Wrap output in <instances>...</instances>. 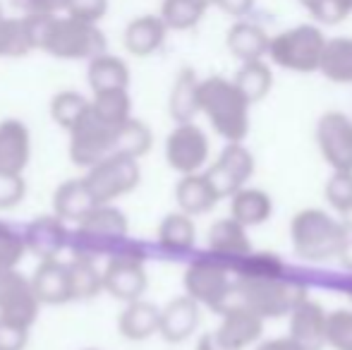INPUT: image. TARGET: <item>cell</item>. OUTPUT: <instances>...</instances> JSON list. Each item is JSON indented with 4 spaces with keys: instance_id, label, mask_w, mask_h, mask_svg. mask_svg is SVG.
Here are the masks:
<instances>
[{
    "instance_id": "1",
    "label": "cell",
    "mask_w": 352,
    "mask_h": 350,
    "mask_svg": "<svg viewBox=\"0 0 352 350\" xmlns=\"http://www.w3.org/2000/svg\"><path fill=\"white\" fill-rule=\"evenodd\" d=\"M34 51H46L60 61H91L106 53V36L98 24L70 14H22Z\"/></svg>"
},
{
    "instance_id": "2",
    "label": "cell",
    "mask_w": 352,
    "mask_h": 350,
    "mask_svg": "<svg viewBox=\"0 0 352 350\" xmlns=\"http://www.w3.org/2000/svg\"><path fill=\"white\" fill-rule=\"evenodd\" d=\"M199 113H204L213 130L228 142H242L250 130V101L235 82L209 77L199 82Z\"/></svg>"
},
{
    "instance_id": "3",
    "label": "cell",
    "mask_w": 352,
    "mask_h": 350,
    "mask_svg": "<svg viewBox=\"0 0 352 350\" xmlns=\"http://www.w3.org/2000/svg\"><path fill=\"white\" fill-rule=\"evenodd\" d=\"M290 235L292 248L302 259L326 262V259L338 257L350 233L340 221L331 219L326 211L305 209L292 219Z\"/></svg>"
},
{
    "instance_id": "4",
    "label": "cell",
    "mask_w": 352,
    "mask_h": 350,
    "mask_svg": "<svg viewBox=\"0 0 352 350\" xmlns=\"http://www.w3.org/2000/svg\"><path fill=\"white\" fill-rule=\"evenodd\" d=\"M127 238V219L113 204H96L70 233L72 254L89 259H106Z\"/></svg>"
},
{
    "instance_id": "5",
    "label": "cell",
    "mask_w": 352,
    "mask_h": 350,
    "mask_svg": "<svg viewBox=\"0 0 352 350\" xmlns=\"http://www.w3.org/2000/svg\"><path fill=\"white\" fill-rule=\"evenodd\" d=\"M235 303L250 307L261 319L290 314L307 298V288L285 274L254 281H235Z\"/></svg>"
},
{
    "instance_id": "6",
    "label": "cell",
    "mask_w": 352,
    "mask_h": 350,
    "mask_svg": "<svg viewBox=\"0 0 352 350\" xmlns=\"http://www.w3.org/2000/svg\"><path fill=\"white\" fill-rule=\"evenodd\" d=\"M144 262H146V252L142 245L125 238L106 257V266L101 269L103 290L122 303L140 300L146 290V266Z\"/></svg>"
},
{
    "instance_id": "7",
    "label": "cell",
    "mask_w": 352,
    "mask_h": 350,
    "mask_svg": "<svg viewBox=\"0 0 352 350\" xmlns=\"http://www.w3.org/2000/svg\"><path fill=\"white\" fill-rule=\"evenodd\" d=\"M185 290L197 305L223 312L228 305L235 303V281L223 259L201 257L195 259L185 271Z\"/></svg>"
},
{
    "instance_id": "8",
    "label": "cell",
    "mask_w": 352,
    "mask_h": 350,
    "mask_svg": "<svg viewBox=\"0 0 352 350\" xmlns=\"http://www.w3.org/2000/svg\"><path fill=\"white\" fill-rule=\"evenodd\" d=\"M326 46V36L319 27L300 24L278 34L269 41V56L276 65L292 72H314L319 70L321 53Z\"/></svg>"
},
{
    "instance_id": "9",
    "label": "cell",
    "mask_w": 352,
    "mask_h": 350,
    "mask_svg": "<svg viewBox=\"0 0 352 350\" xmlns=\"http://www.w3.org/2000/svg\"><path fill=\"white\" fill-rule=\"evenodd\" d=\"M140 161L122 154H108L106 159L87 168V175H84V182L96 204H113L120 197L130 195L140 185Z\"/></svg>"
},
{
    "instance_id": "10",
    "label": "cell",
    "mask_w": 352,
    "mask_h": 350,
    "mask_svg": "<svg viewBox=\"0 0 352 350\" xmlns=\"http://www.w3.org/2000/svg\"><path fill=\"white\" fill-rule=\"evenodd\" d=\"M120 125H111V122L101 120L96 113L89 111L84 113V118L72 127L70 132V159L79 168H91L96 161L106 159L108 154H113V140Z\"/></svg>"
},
{
    "instance_id": "11",
    "label": "cell",
    "mask_w": 352,
    "mask_h": 350,
    "mask_svg": "<svg viewBox=\"0 0 352 350\" xmlns=\"http://www.w3.org/2000/svg\"><path fill=\"white\" fill-rule=\"evenodd\" d=\"M209 159V140L195 122H180L166 140V161L180 175L199 173Z\"/></svg>"
},
{
    "instance_id": "12",
    "label": "cell",
    "mask_w": 352,
    "mask_h": 350,
    "mask_svg": "<svg viewBox=\"0 0 352 350\" xmlns=\"http://www.w3.org/2000/svg\"><path fill=\"white\" fill-rule=\"evenodd\" d=\"M38 307L41 303L34 295L32 281L17 269H0V317L32 329Z\"/></svg>"
},
{
    "instance_id": "13",
    "label": "cell",
    "mask_w": 352,
    "mask_h": 350,
    "mask_svg": "<svg viewBox=\"0 0 352 350\" xmlns=\"http://www.w3.org/2000/svg\"><path fill=\"white\" fill-rule=\"evenodd\" d=\"M316 142L331 168L352 171V120L345 113H324L316 125Z\"/></svg>"
},
{
    "instance_id": "14",
    "label": "cell",
    "mask_w": 352,
    "mask_h": 350,
    "mask_svg": "<svg viewBox=\"0 0 352 350\" xmlns=\"http://www.w3.org/2000/svg\"><path fill=\"white\" fill-rule=\"evenodd\" d=\"M252 171H254V159L252 154L240 144V142H230L226 149L221 151L218 161H213L206 171V177L218 192V197H230L250 180Z\"/></svg>"
},
{
    "instance_id": "15",
    "label": "cell",
    "mask_w": 352,
    "mask_h": 350,
    "mask_svg": "<svg viewBox=\"0 0 352 350\" xmlns=\"http://www.w3.org/2000/svg\"><path fill=\"white\" fill-rule=\"evenodd\" d=\"M221 314H223V322L213 333H216L218 343H221L223 348L245 350L261 336L264 319L252 312L250 307H245V305L232 303V305H228Z\"/></svg>"
},
{
    "instance_id": "16",
    "label": "cell",
    "mask_w": 352,
    "mask_h": 350,
    "mask_svg": "<svg viewBox=\"0 0 352 350\" xmlns=\"http://www.w3.org/2000/svg\"><path fill=\"white\" fill-rule=\"evenodd\" d=\"M27 252L41 259H56L63 250L70 245V230H67L65 221L58 219L56 214L36 216L27 228L22 230Z\"/></svg>"
},
{
    "instance_id": "17",
    "label": "cell",
    "mask_w": 352,
    "mask_h": 350,
    "mask_svg": "<svg viewBox=\"0 0 352 350\" xmlns=\"http://www.w3.org/2000/svg\"><path fill=\"white\" fill-rule=\"evenodd\" d=\"M34 295L41 305H65L72 300L70 274H67V262L60 259H41L32 274Z\"/></svg>"
},
{
    "instance_id": "18",
    "label": "cell",
    "mask_w": 352,
    "mask_h": 350,
    "mask_svg": "<svg viewBox=\"0 0 352 350\" xmlns=\"http://www.w3.org/2000/svg\"><path fill=\"white\" fill-rule=\"evenodd\" d=\"M32 156V135L22 120H0V171L24 173Z\"/></svg>"
},
{
    "instance_id": "19",
    "label": "cell",
    "mask_w": 352,
    "mask_h": 350,
    "mask_svg": "<svg viewBox=\"0 0 352 350\" xmlns=\"http://www.w3.org/2000/svg\"><path fill=\"white\" fill-rule=\"evenodd\" d=\"M197 327H199V305L190 295H180V298L170 300L158 317V333L168 343L187 341Z\"/></svg>"
},
{
    "instance_id": "20",
    "label": "cell",
    "mask_w": 352,
    "mask_h": 350,
    "mask_svg": "<svg viewBox=\"0 0 352 350\" xmlns=\"http://www.w3.org/2000/svg\"><path fill=\"white\" fill-rule=\"evenodd\" d=\"M290 338H295L302 350H319L326 343V312L319 303L302 300L290 312Z\"/></svg>"
},
{
    "instance_id": "21",
    "label": "cell",
    "mask_w": 352,
    "mask_h": 350,
    "mask_svg": "<svg viewBox=\"0 0 352 350\" xmlns=\"http://www.w3.org/2000/svg\"><path fill=\"white\" fill-rule=\"evenodd\" d=\"M168 27L163 24V19L158 14H142V17L132 19L125 27L122 34V43H125L127 53L137 58L153 56L158 48L166 41Z\"/></svg>"
},
{
    "instance_id": "22",
    "label": "cell",
    "mask_w": 352,
    "mask_h": 350,
    "mask_svg": "<svg viewBox=\"0 0 352 350\" xmlns=\"http://www.w3.org/2000/svg\"><path fill=\"white\" fill-rule=\"evenodd\" d=\"M209 252L213 257L223 259L226 264L235 262L237 257L252 252V245L247 240V230L235 219H223L211 226L209 230Z\"/></svg>"
},
{
    "instance_id": "23",
    "label": "cell",
    "mask_w": 352,
    "mask_h": 350,
    "mask_svg": "<svg viewBox=\"0 0 352 350\" xmlns=\"http://www.w3.org/2000/svg\"><path fill=\"white\" fill-rule=\"evenodd\" d=\"M158 317L161 309L146 300H132L125 303V309L118 317V331L127 341H146L153 333H158Z\"/></svg>"
},
{
    "instance_id": "24",
    "label": "cell",
    "mask_w": 352,
    "mask_h": 350,
    "mask_svg": "<svg viewBox=\"0 0 352 350\" xmlns=\"http://www.w3.org/2000/svg\"><path fill=\"white\" fill-rule=\"evenodd\" d=\"M94 206H96V201H94L84 177L65 180L63 185L56 187V192H53V214H56L58 219L65 221V223L67 221H74V223L82 221Z\"/></svg>"
},
{
    "instance_id": "25",
    "label": "cell",
    "mask_w": 352,
    "mask_h": 350,
    "mask_svg": "<svg viewBox=\"0 0 352 350\" xmlns=\"http://www.w3.org/2000/svg\"><path fill=\"white\" fill-rule=\"evenodd\" d=\"M175 199L182 214L199 216L211 211L221 197H218V192L213 190V185L204 173H190V175H182L180 182H177Z\"/></svg>"
},
{
    "instance_id": "26",
    "label": "cell",
    "mask_w": 352,
    "mask_h": 350,
    "mask_svg": "<svg viewBox=\"0 0 352 350\" xmlns=\"http://www.w3.org/2000/svg\"><path fill=\"white\" fill-rule=\"evenodd\" d=\"M199 82L201 80L192 67H182L180 75L175 77L168 111H170V118L177 125L180 122H192L197 113H199Z\"/></svg>"
},
{
    "instance_id": "27",
    "label": "cell",
    "mask_w": 352,
    "mask_h": 350,
    "mask_svg": "<svg viewBox=\"0 0 352 350\" xmlns=\"http://www.w3.org/2000/svg\"><path fill=\"white\" fill-rule=\"evenodd\" d=\"M87 80L94 94L111 91V89H127L130 87V67L122 58L111 53H98L89 61Z\"/></svg>"
},
{
    "instance_id": "28",
    "label": "cell",
    "mask_w": 352,
    "mask_h": 350,
    "mask_svg": "<svg viewBox=\"0 0 352 350\" xmlns=\"http://www.w3.org/2000/svg\"><path fill=\"white\" fill-rule=\"evenodd\" d=\"M269 34L252 22H237L228 32V48L242 63L261 61L269 51Z\"/></svg>"
},
{
    "instance_id": "29",
    "label": "cell",
    "mask_w": 352,
    "mask_h": 350,
    "mask_svg": "<svg viewBox=\"0 0 352 350\" xmlns=\"http://www.w3.org/2000/svg\"><path fill=\"white\" fill-rule=\"evenodd\" d=\"M197 240V228L192 216L175 211L168 214L158 226V245L170 254H185L195 248Z\"/></svg>"
},
{
    "instance_id": "30",
    "label": "cell",
    "mask_w": 352,
    "mask_h": 350,
    "mask_svg": "<svg viewBox=\"0 0 352 350\" xmlns=\"http://www.w3.org/2000/svg\"><path fill=\"white\" fill-rule=\"evenodd\" d=\"M232 197L230 204V214L237 223L247 226H259L264 223L266 219L271 216V197L266 195L264 190H254V187H240Z\"/></svg>"
},
{
    "instance_id": "31",
    "label": "cell",
    "mask_w": 352,
    "mask_h": 350,
    "mask_svg": "<svg viewBox=\"0 0 352 350\" xmlns=\"http://www.w3.org/2000/svg\"><path fill=\"white\" fill-rule=\"evenodd\" d=\"M319 70L338 85H352V39L340 36L326 41Z\"/></svg>"
},
{
    "instance_id": "32",
    "label": "cell",
    "mask_w": 352,
    "mask_h": 350,
    "mask_svg": "<svg viewBox=\"0 0 352 350\" xmlns=\"http://www.w3.org/2000/svg\"><path fill=\"white\" fill-rule=\"evenodd\" d=\"M67 274H70L72 300H91L103 290V276L96 259L72 254L67 262Z\"/></svg>"
},
{
    "instance_id": "33",
    "label": "cell",
    "mask_w": 352,
    "mask_h": 350,
    "mask_svg": "<svg viewBox=\"0 0 352 350\" xmlns=\"http://www.w3.org/2000/svg\"><path fill=\"white\" fill-rule=\"evenodd\" d=\"M228 269L235 276V281H254L285 274V264L271 252H247L228 264Z\"/></svg>"
},
{
    "instance_id": "34",
    "label": "cell",
    "mask_w": 352,
    "mask_h": 350,
    "mask_svg": "<svg viewBox=\"0 0 352 350\" xmlns=\"http://www.w3.org/2000/svg\"><path fill=\"white\" fill-rule=\"evenodd\" d=\"M153 135L142 120L137 118H127L116 132V140H113V154L132 156V159L140 161L148 149H151Z\"/></svg>"
},
{
    "instance_id": "35",
    "label": "cell",
    "mask_w": 352,
    "mask_h": 350,
    "mask_svg": "<svg viewBox=\"0 0 352 350\" xmlns=\"http://www.w3.org/2000/svg\"><path fill=\"white\" fill-rule=\"evenodd\" d=\"M232 82H235V87L240 89L247 101L254 103L271 91L274 75H271V67L264 61H250V63H242V67L237 70Z\"/></svg>"
},
{
    "instance_id": "36",
    "label": "cell",
    "mask_w": 352,
    "mask_h": 350,
    "mask_svg": "<svg viewBox=\"0 0 352 350\" xmlns=\"http://www.w3.org/2000/svg\"><path fill=\"white\" fill-rule=\"evenodd\" d=\"M206 10H209V5H204L201 0H163L158 17L163 19L168 29L185 32V29H192L201 22Z\"/></svg>"
},
{
    "instance_id": "37",
    "label": "cell",
    "mask_w": 352,
    "mask_h": 350,
    "mask_svg": "<svg viewBox=\"0 0 352 350\" xmlns=\"http://www.w3.org/2000/svg\"><path fill=\"white\" fill-rule=\"evenodd\" d=\"M91 111L96 113L101 120L111 122V125H122L127 118H132V101L127 89H111V91H98L94 94Z\"/></svg>"
},
{
    "instance_id": "38",
    "label": "cell",
    "mask_w": 352,
    "mask_h": 350,
    "mask_svg": "<svg viewBox=\"0 0 352 350\" xmlns=\"http://www.w3.org/2000/svg\"><path fill=\"white\" fill-rule=\"evenodd\" d=\"M29 34L22 17H5L3 3H0V58H22L32 53Z\"/></svg>"
},
{
    "instance_id": "39",
    "label": "cell",
    "mask_w": 352,
    "mask_h": 350,
    "mask_svg": "<svg viewBox=\"0 0 352 350\" xmlns=\"http://www.w3.org/2000/svg\"><path fill=\"white\" fill-rule=\"evenodd\" d=\"M89 111V98L82 96L79 91H58L51 98V118L65 130H72L79 120L84 118V113Z\"/></svg>"
},
{
    "instance_id": "40",
    "label": "cell",
    "mask_w": 352,
    "mask_h": 350,
    "mask_svg": "<svg viewBox=\"0 0 352 350\" xmlns=\"http://www.w3.org/2000/svg\"><path fill=\"white\" fill-rule=\"evenodd\" d=\"M24 257H27L24 235L0 221V269H17Z\"/></svg>"
},
{
    "instance_id": "41",
    "label": "cell",
    "mask_w": 352,
    "mask_h": 350,
    "mask_svg": "<svg viewBox=\"0 0 352 350\" xmlns=\"http://www.w3.org/2000/svg\"><path fill=\"white\" fill-rule=\"evenodd\" d=\"M326 343L336 350H352V312L338 309L326 314Z\"/></svg>"
},
{
    "instance_id": "42",
    "label": "cell",
    "mask_w": 352,
    "mask_h": 350,
    "mask_svg": "<svg viewBox=\"0 0 352 350\" xmlns=\"http://www.w3.org/2000/svg\"><path fill=\"white\" fill-rule=\"evenodd\" d=\"M321 24H338L352 12V0H300Z\"/></svg>"
},
{
    "instance_id": "43",
    "label": "cell",
    "mask_w": 352,
    "mask_h": 350,
    "mask_svg": "<svg viewBox=\"0 0 352 350\" xmlns=\"http://www.w3.org/2000/svg\"><path fill=\"white\" fill-rule=\"evenodd\" d=\"M326 199L340 214L352 206V171H333L326 185Z\"/></svg>"
},
{
    "instance_id": "44",
    "label": "cell",
    "mask_w": 352,
    "mask_h": 350,
    "mask_svg": "<svg viewBox=\"0 0 352 350\" xmlns=\"http://www.w3.org/2000/svg\"><path fill=\"white\" fill-rule=\"evenodd\" d=\"M27 195V182L22 173H5L0 171V211L14 209Z\"/></svg>"
},
{
    "instance_id": "45",
    "label": "cell",
    "mask_w": 352,
    "mask_h": 350,
    "mask_svg": "<svg viewBox=\"0 0 352 350\" xmlns=\"http://www.w3.org/2000/svg\"><path fill=\"white\" fill-rule=\"evenodd\" d=\"M108 12V0H70L67 3L65 14L77 19H84V22L98 24Z\"/></svg>"
},
{
    "instance_id": "46",
    "label": "cell",
    "mask_w": 352,
    "mask_h": 350,
    "mask_svg": "<svg viewBox=\"0 0 352 350\" xmlns=\"http://www.w3.org/2000/svg\"><path fill=\"white\" fill-rule=\"evenodd\" d=\"M29 343V327L0 317V350H24Z\"/></svg>"
},
{
    "instance_id": "47",
    "label": "cell",
    "mask_w": 352,
    "mask_h": 350,
    "mask_svg": "<svg viewBox=\"0 0 352 350\" xmlns=\"http://www.w3.org/2000/svg\"><path fill=\"white\" fill-rule=\"evenodd\" d=\"M22 14H63L70 0H10Z\"/></svg>"
},
{
    "instance_id": "48",
    "label": "cell",
    "mask_w": 352,
    "mask_h": 350,
    "mask_svg": "<svg viewBox=\"0 0 352 350\" xmlns=\"http://www.w3.org/2000/svg\"><path fill=\"white\" fill-rule=\"evenodd\" d=\"M213 5H218L223 12L232 14V17H245L254 8V0H216Z\"/></svg>"
},
{
    "instance_id": "49",
    "label": "cell",
    "mask_w": 352,
    "mask_h": 350,
    "mask_svg": "<svg viewBox=\"0 0 352 350\" xmlns=\"http://www.w3.org/2000/svg\"><path fill=\"white\" fill-rule=\"evenodd\" d=\"M256 350H302L300 343L295 338H271V341H264Z\"/></svg>"
},
{
    "instance_id": "50",
    "label": "cell",
    "mask_w": 352,
    "mask_h": 350,
    "mask_svg": "<svg viewBox=\"0 0 352 350\" xmlns=\"http://www.w3.org/2000/svg\"><path fill=\"white\" fill-rule=\"evenodd\" d=\"M197 350H228V348H223L221 343H218V338H216V333H204V336L199 338V343H197Z\"/></svg>"
},
{
    "instance_id": "51",
    "label": "cell",
    "mask_w": 352,
    "mask_h": 350,
    "mask_svg": "<svg viewBox=\"0 0 352 350\" xmlns=\"http://www.w3.org/2000/svg\"><path fill=\"white\" fill-rule=\"evenodd\" d=\"M343 226L348 233H352V206H348V209L343 211Z\"/></svg>"
},
{
    "instance_id": "52",
    "label": "cell",
    "mask_w": 352,
    "mask_h": 350,
    "mask_svg": "<svg viewBox=\"0 0 352 350\" xmlns=\"http://www.w3.org/2000/svg\"><path fill=\"white\" fill-rule=\"evenodd\" d=\"M201 3H204V5H213L216 0H201Z\"/></svg>"
},
{
    "instance_id": "53",
    "label": "cell",
    "mask_w": 352,
    "mask_h": 350,
    "mask_svg": "<svg viewBox=\"0 0 352 350\" xmlns=\"http://www.w3.org/2000/svg\"><path fill=\"white\" fill-rule=\"evenodd\" d=\"M87 350H96V348H87Z\"/></svg>"
}]
</instances>
